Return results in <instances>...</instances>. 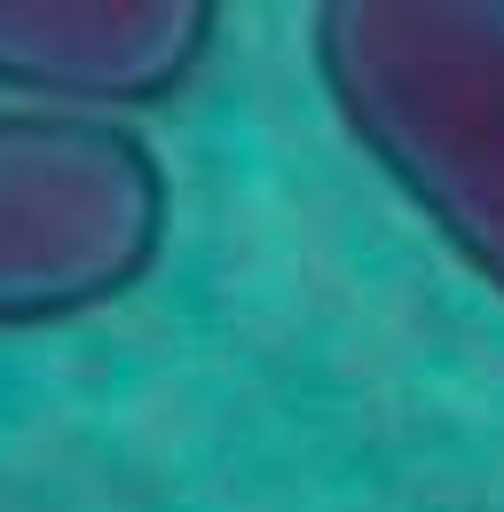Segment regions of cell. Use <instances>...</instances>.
<instances>
[{
  "instance_id": "6da1fadb",
  "label": "cell",
  "mask_w": 504,
  "mask_h": 512,
  "mask_svg": "<svg viewBox=\"0 0 504 512\" xmlns=\"http://www.w3.org/2000/svg\"><path fill=\"white\" fill-rule=\"evenodd\" d=\"M308 64L371 174L504 300V0H323Z\"/></svg>"
},
{
  "instance_id": "7a4b0ae2",
  "label": "cell",
  "mask_w": 504,
  "mask_h": 512,
  "mask_svg": "<svg viewBox=\"0 0 504 512\" xmlns=\"http://www.w3.org/2000/svg\"><path fill=\"white\" fill-rule=\"evenodd\" d=\"M174 237L166 158L134 119L0 103V331L119 308Z\"/></svg>"
},
{
  "instance_id": "3957f363",
  "label": "cell",
  "mask_w": 504,
  "mask_h": 512,
  "mask_svg": "<svg viewBox=\"0 0 504 512\" xmlns=\"http://www.w3.org/2000/svg\"><path fill=\"white\" fill-rule=\"evenodd\" d=\"M205 0H0V95L24 111H166L213 64Z\"/></svg>"
}]
</instances>
